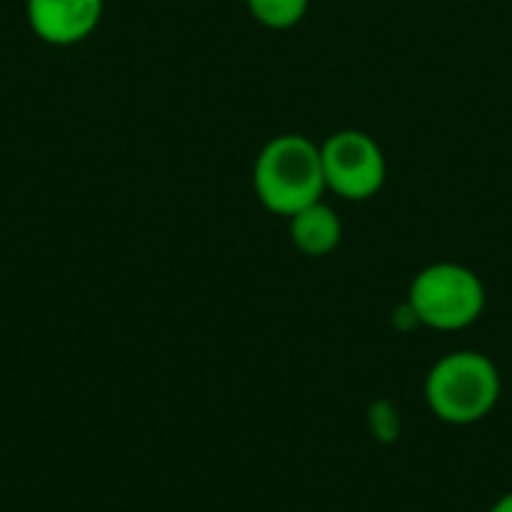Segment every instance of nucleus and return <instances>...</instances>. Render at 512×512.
<instances>
[{"instance_id":"f257e3e1","label":"nucleus","mask_w":512,"mask_h":512,"mask_svg":"<svg viewBox=\"0 0 512 512\" xmlns=\"http://www.w3.org/2000/svg\"><path fill=\"white\" fill-rule=\"evenodd\" d=\"M504 393L501 372L489 354L480 351H450L432 363L426 372L423 396L435 420L444 426H477L489 420Z\"/></svg>"},{"instance_id":"f03ea898","label":"nucleus","mask_w":512,"mask_h":512,"mask_svg":"<svg viewBox=\"0 0 512 512\" xmlns=\"http://www.w3.org/2000/svg\"><path fill=\"white\" fill-rule=\"evenodd\" d=\"M252 189L264 210L285 219L321 201L327 192L321 144L297 132L270 138L255 156Z\"/></svg>"},{"instance_id":"7ed1b4c3","label":"nucleus","mask_w":512,"mask_h":512,"mask_svg":"<svg viewBox=\"0 0 512 512\" xmlns=\"http://www.w3.org/2000/svg\"><path fill=\"white\" fill-rule=\"evenodd\" d=\"M486 300V285L477 270L459 261H435L411 279L405 309L426 330L462 333L483 318Z\"/></svg>"},{"instance_id":"20e7f679","label":"nucleus","mask_w":512,"mask_h":512,"mask_svg":"<svg viewBox=\"0 0 512 512\" xmlns=\"http://www.w3.org/2000/svg\"><path fill=\"white\" fill-rule=\"evenodd\" d=\"M321 165L327 192L351 204L375 198L387 183V156L363 129L333 132L321 144Z\"/></svg>"},{"instance_id":"39448f33","label":"nucleus","mask_w":512,"mask_h":512,"mask_svg":"<svg viewBox=\"0 0 512 512\" xmlns=\"http://www.w3.org/2000/svg\"><path fill=\"white\" fill-rule=\"evenodd\" d=\"M102 9L105 0H27V24L42 42L69 48L93 36Z\"/></svg>"},{"instance_id":"423d86ee","label":"nucleus","mask_w":512,"mask_h":512,"mask_svg":"<svg viewBox=\"0 0 512 512\" xmlns=\"http://www.w3.org/2000/svg\"><path fill=\"white\" fill-rule=\"evenodd\" d=\"M288 234H291V243L297 252H303L309 258H324L339 249V243L345 237V225H342L339 210L321 198L288 219Z\"/></svg>"},{"instance_id":"0eeeda50","label":"nucleus","mask_w":512,"mask_h":512,"mask_svg":"<svg viewBox=\"0 0 512 512\" xmlns=\"http://www.w3.org/2000/svg\"><path fill=\"white\" fill-rule=\"evenodd\" d=\"M246 9L267 30H291L306 18L309 0H246Z\"/></svg>"},{"instance_id":"6e6552de","label":"nucleus","mask_w":512,"mask_h":512,"mask_svg":"<svg viewBox=\"0 0 512 512\" xmlns=\"http://www.w3.org/2000/svg\"><path fill=\"white\" fill-rule=\"evenodd\" d=\"M369 420H372L369 426H372V432H375V435L381 432V426H387L390 441H396V435H399V414H396V408H393L390 402H378V405H372Z\"/></svg>"},{"instance_id":"1a4fd4ad","label":"nucleus","mask_w":512,"mask_h":512,"mask_svg":"<svg viewBox=\"0 0 512 512\" xmlns=\"http://www.w3.org/2000/svg\"><path fill=\"white\" fill-rule=\"evenodd\" d=\"M489 512H512V492L501 495V498L489 507Z\"/></svg>"}]
</instances>
